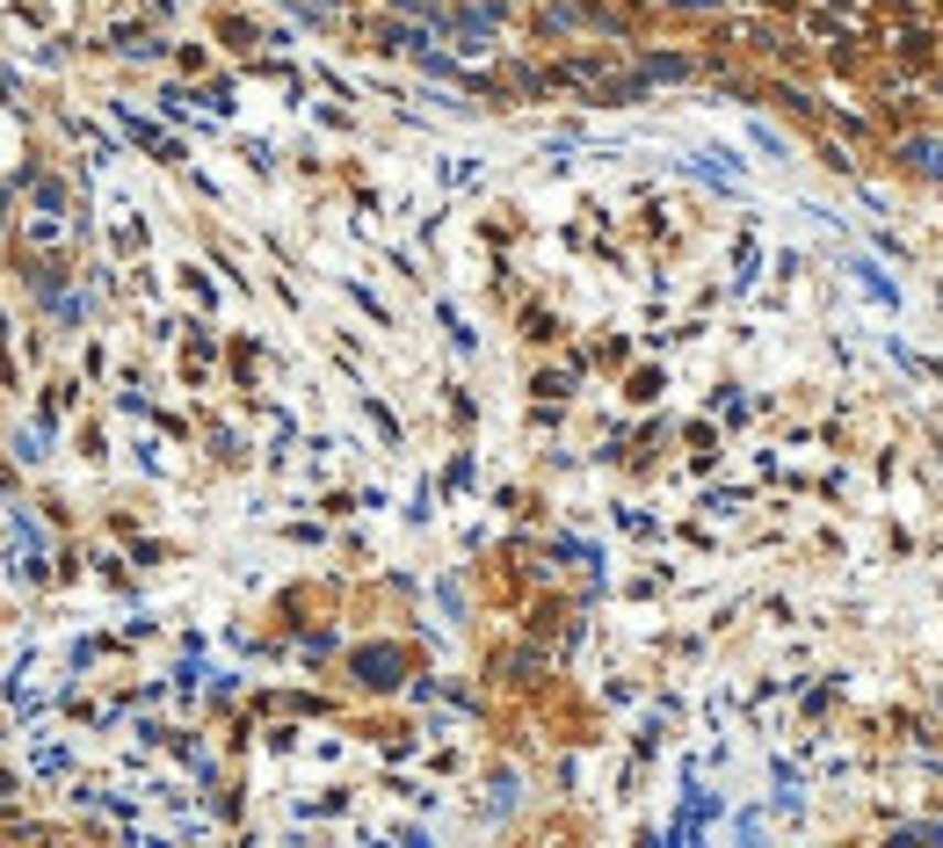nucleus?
I'll return each instance as SVG.
<instances>
[{
    "instance_id": "obj_2",
    "label": "nucleus",
    "mask_w": 943,
    "mask_h": 848,
    "mask_svg": "<svg viewBox=\"0 0 943 848\" xmlns=\"http://www.w3.org/2000/svg\"><path fill=\"white\" fill-rule=\"evenodd\" d=\"M856 276H864V291H871V297H892V283H886V276H878L871 261H856Z\"/></svg>"
},
{
    "instance_id": "obj_4",
    "label": "nucleus",
    "mask_w": 943,
    "mask_h": 848,
    "mask_svg": "<svg viewBox=\"0 0 943 848\" xmlns=\"http://www.w3.org/2000/svg\"><path fill=\"white\" fill-rule=\"evenodd\" d=\"M936 102H943V73H936Z\"/></svg>"
},
{
    "instance_id": "obj_1",
    "label": "nucleus",
    "mask_w": 943,
    "mask_h": 848,
    "mask_svg": "<svg viewBox=\"0 0 943 848\" xmlns=\"http://www.w3.org/2000/svg\"><path fill=\"white\" fill-rule=\"evenodd\" d=\"M900 160H908L914 174H943V145L936 139H900Z\"/></svg>"
},
{
    "instance_id": "obj_3",
    "label": "nucleus",
    "mask_w": 943,
    "mask_h": 848,
    "mask_svg": "<svg viewBox=\"0 0 943 848\" xmlns=\"http://www.w3.org/2000/svg\"><path fill=\"white\" fill-rule=\"evenodd\" d=\"M827 8H856V0H827Z\"/></svg>"
}]
</instances>
